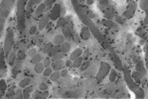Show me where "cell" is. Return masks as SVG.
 Instances as JSON below:
<instances>
[{
  "mask_svg": "<svg viewBox=\"0 0 148 99\" xmlns=\"http://www.w3.org/2000/svg\"><path fill=\"white\" fill-rule=\"evenodd\" d=\"M70 2H71V5L73 7L74 11H75V12H76V14L78 15L79 19L82 21V23L84 25L86 26L87 28H89V30L91 31L92 35L94 36V38L98 41V42L103 46V48L108 49V50L110 51L111 49H112L110 44L107 42V40L106 39L105 36H103L102 31L100 30L99 28L97 26V25L93 22V20L90 18L88 13L86 11V9L83 8L82 5H81L80 0H70Z\"/></svg>",
  "mask_w": 148,
  "mask_h": 99,
  "instance_id": "obj_1",
  "label": "cell"
},
{
  "mask_svg": "<svg viewBox=\"0 0 148 99\" xmlns=\"http://www.w3.org/2000/svg\"><path fill=\"white\" fill-rule=\"evenodd\" d=\"M131 70L129 69L128 66H124L123 67V79L125 81L126 86L128 87V89L134 94L136 98H144L145 97V94H144V91L143 88L140 87V85L137 83V82L134 80L132 77V75H131Z\"/></svg>",
  "mask_w": 148,
  "mask_h": 99,
  "instance_id": "obj_2",
  "label": "cell"
},
{
  "mask_svg": "<svg viewBox=\"0 0 148 99\" xmlns=\"http://www.w3.org/2000/svg\"><path fill=\"white\" fill-rule=\"evenodd\" d=\"M28 0H17L16 3V28L20 33L26 29V7Z\"/></svg>",
  "mask_w": 148,
  "mask_h": 99,
  "instance_id": "obj_3",
  "label": "cell"
},
{
  "mask_svg": "<svg viewBox=\"0 0 148 99\" xmlns=\"http://www.w3.org/2000/svg\"><path fill=\"white\" fill-rule=\"evenodd\" d=\"M15 0H1L0 4V36H3L4 33V26L9 15L14 6Z\"/></svg>",
  "mask_w": 148,
  "mask_h": 99,
  "instance_id": "obj_4",
  "label": "cell"
},
{
  "mask_svg": "<svg viewBox=\"0 0 148 99\" xmlns=\"http://www.w3.org/2000/svg\"><path fill=\"white\" fill-rule=\"evenodd\" d=\"M14 44V32L12 28H8L6 30L5 40H4V52L6 56H9L10 53L12 50V46Z\"/></svg>",
  "mask_w": 148,
  "mask_h": 99,
  "instance_id": "obj_5",
  "label": "cell"
},
{
  "mask_svg": "<svg viewBox=\"0 0 148 99\" xmlns=\"http://www.w3.org/2000/svg\"><path fill=\"white\" fill-rule=\"evenodd\" d=\"M110 70H111V66L108 62H106V61L101 62L98 73H97V75H96V81L98 82V83H101V82L109 75Z\"/></svg>",
  "mask_w": 148,
  "mask_h": 99,
  "instance_id": "obj_6",
  "label": "cell"
},
{
  "mask_svg": "<svg viewBox=\"0 0 148 99\" xmlns=\"http://www.w3.org/2000/svg\"><path fill=\"white\" fill-rule=\"evenodd\" d=\"M138 8V4L135 0H130V1L127 3L126 8L124 9V11L123 12V17L125 20H129L131 18H133L135 16V13Z\"/></svg>",
  "mask_w": 148,
  "mask_h": 99,
  "instance_id": "obj_7",
  "label": "cell"
},
{
  "mask_svg": "<svg viewBox=\"0 0 148 99\" xmlns=\"http://www.w3.org/2000/svg\"><path fill=\"white\" fill-rule=\"evenodd\" d=\"M135 68H136V71L139 73L140 75V78H143L146 77L147 75V68L145 64H144V62L140 57H135Z\"/></svg>",
  "mask_w": 148,
  "mask_h": 99,
  "instance_id": "obj_8",
  "label": "cell"
},
{
  "mask_svg": "<svg viewBox=\"0 0 148 99\" xmlns=\"http://www.w3.org/2000/svg\"><path fill=\"white\" fill-rule=\"evenodd\" d=\"M62 13V6L59 3H55L52 6L51 11L49 12V18L51 21H57L60 17H61Z\"/></svg>",
  "mask_w": 148,
  "mask_h": 99,
  "instance_id": "obj_9",
  "label": "cell"
},
{
  "mask_svg": "<svg viewBox=\"0 0 148 99\" xmlns=\"http://www.w3.org/2000/svg\"><path fill=\"white\" fill-rule=\"evenodd\" d=\"M42 3V0H28L26 7V14L28 15V18L31 17L32 13L34 11V7L38 6Z\"/></svg>",
  "mask_w": 148,
  "mask_h": 99,
  "instance_id": "obj_10",
  "label": "cell"
},
{
  "mask_svg": "<svg viewBox=\"0 0 148 99\" xmlns=\"http://www.w3.org/2000/svg\"><path fill=\"white\" fill-rule=\"evenodd\" d=\"M110 55H111V59H112V61L114 62V64H115L116 68H118V70L120 71H123V65L122 63V61H121V59L119 57V55L117 54V52L114 50V49L112 48L110 50Z\"/></svg>",
  "mask_w": 148,
  "mask_h": 99,
  "instance_id": "obj_11",
  "label": "cell"
},
{
  "mask_svg": "<svg viewBox=\"0 0 148 99\" xmlns=\"http://www.w3.org/2000/svg\"><path fill=\"white\" fill-rule=\"evenodd\" d=\"M92 36V33L91 31L89 30V28H87L86 26L84 25L81 28V31H80V37L82 38V40L84 41H88V40L91 38Z\"/></svg>",
  "mask_w": 148,
  "mask_h": 99,
  "instance_id": "obj_12",
  "label": "cell"
},
{
  "mask_svg": "<svg viewBox=\"0 0 148 99\" xmlns=\"http://www.w3.org/2000/svg\"><path fill=\"white\" fill-rule=\"evenodd\" d=\"M49 14H44L41 19L39 20V23H38V29L39 30H43L44 28H46L48 26L49 23Z\"/></svg>",
  "mask_w": 148,
  "mask_h": 99,
  "instance_id": "obj_13",
  "label": "cell"
},
{
  "mask_svg": "<svg viewBox=\"0 0 148 99\" xmlns=\"http://www.w3.org/2000/svg\"><path fill=\"white\" fill-rule=\"evenodd\" d=\"M140 9L145 13V17H144L143 23H144V25L148 26V0H140Z\"/></svg>",
  "mask_w": 148,
  "mask_h": 99,
  "instance_id": "obj_14",
  "label": "cell"
},
{
  "mask_svg": "<svg viewBox=\"0 0 148 99\" xmlns=\"http://www.w3.org/2000/svg\"><path fill=\"white\" fill-rule=\"evenodd\" d=\"M102 24L103 26H105L106 28L108 29H116L118 28V24L113 21V20H109V19H103L102 20Z\"/></svg>",
  "mask_w": 148,
  "mask_h": 99,
  "instance_id": "obj_15",
  "label": "cell"
},
{
  "mask_svg": "<svg viewBox=\"0 0 148 99\" xmlns=\"http://www.w3.org/2000/svg\"><path fill=\"white\" fill-rule=\"evenodd\" d=\"M101 11H102L103 16H105L106 19H109V20H113L115 18V14H114V12L112 11H110L108 8H106V7H103L101 6Z\"/></svg>",
  "mask_w": 148,
  "mask_h": 99,
  "instance_id": "obj_16",
  "label": "cell"
},
{
  "mask_svg": "<svg viewBox=\"0 0 148 99\" xmlns=\"http://www.w3.org/2000/svg\"><path fill=\"white\" fill-rule=\"evenodd\" d=\"M62 33H63V36L65 37L66 40H69V41H70V40L73 39V34H72V30L71 28H69V26H65L62 29Z\"/></svg>",
  "mask_w": 148,
  "mask_h": 99,
  "instance_id": "obj_17",
  "label": "cell"
},
{
  "mask_svg": "<svg viewBox=\"0 0 148 99\" xmlns=\"http://www.w3.org/2000/svg\"><path fill=\"white\" fill-rule=\"evenodd\" d=\"M65 65H66V62L63 59H58V61H55L52 63V69H54L55 71H60L64 68Z\"/></svg>",
  "mask_w": 148,
  "mask_h": 99,
  "instance_id": "obj_18",
  "label": "cell"
},
{
  "mask_svg": "<svg viewBox=\"0 0 148 99\" xmlns=\"http://www.w3.org/2000/svg\"><path fill=\"white\" fill-rule=\"evenodd\" d=\"M47 9V6L45 3H41V4H39L37 6V8L35 9V15L36 17H39V16H43L44 12L46 11Z\"/></svg>",
  "mask_w": 148,
  "mask_h": 99,
  "instance_id": "obj_19",
  "label": "cell"
},
{
  "mask_svg": "<svg viewBox=\"0 0 148 99\" xmlns=\"http://www.w3.org/2000/svg\"><path fill=\"white\" fill-rule=\"evenodd\" d=\"M4 56H6L5 52H4V49H3V47H1L0 48V68H1V72L6 71V68H7Z\"/></svg>",
  "mask_w": 148,
  "mask_h": 99,
  "instance_id": "obj_20",
  "label": "cell"
},
{
  "mask_svg": "<svg viewBox=\"0 0 148 99\" xmlns=\"http://www.w3.org/2000/svg\"><path fill=\"white\" fill-rule=\"evenodd\" d=\"M83 53H84V51H83L82 48H76L75 50H73L71 54H70L69 59H71V61H73L74 59H76L77 58L81 57V56L83 55Z\"/></svg>",
  "mask_w": 148,
  "mask_h": 99,
  "instance_id": "obj_21",
  "label": "cell"
},
{
  "mask_svg": "<svg viewBox=\"0 0 148 99\" xmlns=\"http://www.w3.org/2000/svg\"><path fill=\"white\" fill-rule=\"evenodd\" d=\"M33 86L32 85H29L27 86L26 88H24V90H23V98H31V94L33 92Z\"/></svg>",
  "mask_w": 148,
  "mask_h": 99,
  "instance_id": "obj_22",
  "label": "cell"
},
{
  "mask_svg": "<svg viewBox=\"0 0 148 99\" xmlns=\"http://www.w3.org/2000/svg\"><path fill=\"white\" fill-rule=\"evenodd\" d=\"M70 49H71V45H70V42H64L63 44L60 45V51L64 53V54L69 53L70 51Z\"/></svg>",
  "mask_w": 148,
  "mask_h": 99,
  "instance_id": "obj_23",
  "label": "cell"
},
{
  "mask_svg": "<svg viewBox=\"0 0 148 99\" xmlns=\"http://www.w3.org/2000/svg\"><path fill=\"white\" fill-rule=\"evenodd\" d=\"M32 81V78L31 77H25V78H23L22 80L19 82V84H18L19 88H22V89L26 88L27 86L31 85Z\"/></svg>",
  "mask_w": 148,
  "mask_h": 99,
  "instance_id": "obj_24",
  "label": "cell"
},
{
  "mask_svg": "<svg viewBox=\"0 0 148 99\" xmlns=\"http://www.w3.org/2000/svg\"><path fill=\"white\" fill-rule=\"evenodd\" d=\"M65 37L63 36V34H58L54 36V38H53V44H56V45H61L64 42H65Z\"/></svg>",
  "mask_w": 148,
  "mask_h": 99,
  "instance_id": "obj_25",
  "label": "cell"
},
{
  "mask_svg": "<svg viewBox=\"0 0 148 99\" xmlns=\"http://www.w3.org/2000/svg\"><path fill=\"white\" fill-rule=\"evenodd\" d=\"M118 77V73L116 71V69L114 68H111L110 70V73L108 75V79H109V82H111V83H113V82L116 81V79Z\"/></svg>",
  "mask_w": 148,
  "mask_h": 99,
  "instance_id": "obj_26",
  "label": "cell"
},
{
  "mask_svg": "<svg viewBox=\"0 0 148 99\" xmlns=\"http://www.w3.org/2000/svg\"><path fill=\"white\" fill-rule=\"evenodd\" d=\"M34 72L37 73V74H42V73L45 71V65H44V63L41 61V62H38V63L34 64Z\"/></svg>",
  "mask_w": 148,
  "mask_h": 99,
  "instance_id": "obj_27",
  "label": "cell"
},
{
  "mask_svg": "<svg viewBox=\"0 0 148 99\" xmlns=\"http://www.w3.org/2000/svg\"><path fill=\"white\" fill-rule=\"evenodd\" d=\"M49 95V92L48 91H41L40 90L39 92H37L34 94V95H33V97L34 98H47Z\"/></svg>",
  "mask_w": 148,
  "mask_h": 99,
  "instance_id": "obj_28",
  "label": "cell"
},
{
  "mask_svg": "<svg viewBox=\"0 0 148 99\" xmlns=\"http://www.w3.org/2000/svg\"><path fill=\"white\" fill-rule=\"evenodd\" d=\"M44 59L43 58V55L42 54H39V53H37L36 55H34L33 57L31 59V63L32 64H36L38 63V62H41Z\"/></svg>",
  "mask_w": 148,
  "mask_h": 99,
  "instance_id": "obj_29",
  "label": "cell"
},
{
  "mask_svg": "<svg viewBox=\"0 0 148 99\" xmlns=\"http://www.w3.org/2000/svg\"><path fill=\"white\" fill-rule=\"evenodd\" d=\"M16 57H17V53H15L13 51H12L11 53H10V55L8 56V63H9V65L12 66L13 64H14Z\"/></svg>",
  "mask_w": 148,
  "mask_h": 99,
  "instance_id": "obj_30",
  "label": "cell"
},
{
  "mask_svg": "<svg viewBox=\"0 0 148 99\" xmlns=\"http://www.w3.org/2000/svg\"><path fill=\"white\" fill-rule=\"evenodd\" d=\"M60 77H61V73H60V71L52 72V74L49 75V79L52 82H57L60 79Z\"/></svg>",
  "mask_w": 148,
  "mask_h": 99,
  "instance_id": "obj_31",
  "label": "cell"
},
{
  "mask_svg": "<svg viewBox=\"0 0 148 99\" xmlns=\"http://www.w3.org/2000/svg\"><path fill=\"white\" fill-rule=\"evenodd\" d=\"M61 51H60V45H54L53 46V48L51 49V50L49 51V57H50V58H52V57H54V56L56 55V54H58V53H60Z\"/></svg>",
  "mask_w": 148,
  "mask_h": 99,
  "instance_id": "obj_32",
  "label": "cell"
},
{
  "mask_svg": "<svg viewBox=\"0 0 148 99\" xmlns=\"http://www.w3.org/2000/svg\"><path fill=\"white\" fill-rule=\"evenodd\" d=\"M85 61L84 59V58L81 56V57H79V58H77L76 59H74V61H72V66L74 68H79L80 66H81V64L83 63V61Z\"/></svg>",
  "mask_w": 148,
  "mask_h": 99,
  "instance_id": "obj_33",
  "label": "cell"
},
{
  "mask_svg": "<svg viewBox=\"0 0 148 99\" xmlns=\"http://www.w3.org/2000/svg\"><path fill=\"white\" fill-rule=\"evenodd\" d=\"M89 65H90V61H88V59H85V61H83V63L81 64V66L79 67L80 71L85 72L86 70H87V68L89 67Z\"/></svg>",
  "mask_w": 148,
  "mask_h": 99,
  "instance_id": "obj_34",
  "label": "cell"
},
{
  "mask_svg": "<svg viewBox=\"0 0 148 99\" xmlns=\"http://www.w3.org/2000/svg\"><path fill=\"white\" fill-rule=\"evenodd\" d=\"M66 26V19L64 17H60L57 20V24L55 26V28H64Z\"/></svg>",
  "mask_w": 148,
  "mask_h": 99,
  "instance_id": "obj_35",
  "label": "cell"
},
{
  "mask_svg": "<svg viewBox=\"0 0 148 99\" xmlns=\"http://www.w3.org/2000/svg\"><path fill=\"white\" fill-rule=\"evenodd\" d=\"M131 75H132V77H133L134 80H135L139 85H140V80H142V78H140V75L139 73H138L137 71H133L132 73H131Z\"/></svg>",
  "mask_w": 148,
  "mask_h": 99,
  "instance_id": "obj_36",
  "label": "cell"
},
{
  "mask_svg": "<svg viewBox=\"0 0 148 99\" xmlns=\"http://www.w3.org/2000/svg\"><path fill=\"white\" fill-rule=\"evenodd\" d=\"M54 44H53V42H48V44H46V45L44 46V49H43V51H44V53L45 54H49V51L51 50V49L53 48V45Z\"/></svg>",
  "mask_w": 148,
  "mask_h": 99,
  "instance_id": "obj_37",
  "label": "cell"
},
{
  "mask_svg": "<svg viewBox=\"0 0 148 99\" xmlns=\"http://www.w3.org/2000/svg\"><path fill=\"white\" fill-rule=\"evenodd\" d=\"M7 91V83L5 81V79H1L0 81V92H1V95H3V94Z\"/></svg>",
  "mask_w": 148,
  "mask_h": 99,
  "instance_id": "obj_38",
  "label": "cell"
},
{
  "mask_svg": "<svg viewBox=\"0 0 148 99\" xmlns=\"http://www.w3.org/2000/svg\"><path fill=\"white\" fill-rule=\"evenodd\" d=\"M17 58H18L19 61H24V59H26V58H27V54L24 51L19 50L17 52Z\"/></svg>",
  "mask_w": 148,
  "mask_h": 99,
  "instance_id": "obj_39",
  "label": "cell"
},
{
  "mask_svg": "<svg viewBox=\"0 0 148 99\" xmlns=\"http://www.w3.org/2000/svg\"><path fill=\"white\" fill-rule=\"evenodd\" d=\"M20 69L19 68H17V67H13L12 69V77L13 78H15L16 77H17V75H19L20 74Z\"/></svg>",
  "mask_w": 148,
  "mask_h": 99,
  "instance_id": "obj_40",
  "label": "cell"
},
{
  "mask_svg": "<svg viewBox=\"0 0 148 99\" xmlns=\"http://www.w3.org/2000/svg\"><path fill=\"white\" fill-rule=\"evenodd\" d=\"M43 63L45 65V67H49L50 64H51V59H50V57H47L43 59Z\"/></svg>",
  "mask_w": 148,
  "mask_h": 99,
  "instance_id": "obj_41",
  "label": "cell"
},
{
  "mask_svg": "<svg viewBox=\"0 0 148 99\" xmlns=\"http://www.w3.org/2000/svg\"><path fill=\"white\" fill-rule=\"evenodd\" d=\"M97 1H98L100 6L106 7V8H108V7H109V1H108V0H97Z\"/></svg>",
  "mask_w": 148,
  "mask_h": 99,
  "instance_id": "obj_42",
  "label": "cell"
},
{
  "mask_svg": "<svg viewBox=\"0 0 148 99\" xmlns=\"http://www.w3.org/2000/svg\"><path fill=\"white\" fill-rule=\"evenodd\" d=\"M144 59H145V66L148 71V42L145 44V56H144Z\"/></svg>",
  "mask_w": 148,
  "mask_h": 99,
  "instance_id": "obj_43",
  "label": "cell"
},
{
  "mask_svg": "<svg viewBox=\"0 0 148 99\" xmlns=\"http://www.w3.org/2000/svg\"><path fill=\"white\" fill-rule=\"evenodd\" d=\"M43 74H44V75H45V77H49V75L52 74V68L47 67L45 69V71L43 72Z\"/></svg>",
  "mask_w": 148,
  "mask_h": 99,
  "instance_id": "obj_44",
  "label": "cell"
},
{
  "mask_svg": "<svg viewBox=\"0 0 148 99\" xmlns=\"http://www.w3.org/2000/svg\"><path fill=\"white\" fill-rule=\"evenodd\" d=\"M115 22L117 24H124V21H125V19H124L123 16L121 17V16H115Z\"/></svg>",
  "mask_w": 148,
  "mask_h": 99,
  "instance_id": "obj_45",
  "label": "cell"
},
{
  "mask_svg": "<svg viewBox=\"0 0 148 99\" xmlns=\"http://www.w3.org/2000/svg\"><path fill=\"white\" fill-rule=\"evenodd\" d=\"M64 56H65V54L64 53H62V52H60V53H58V54H56L54 57H52V59L53 61H58V59H63L64 58Z\"/></svg>",
  "mask_w": 148,
  "mask_h": 99,
  "instance_id": "obj_46",
  "label": "cell"
},
{
  "mask_svg": "<svg viewBox=\"0 0 148 99\" xmlns=\"http://www.w3.org/2000/svg\"><path fill=\"white\" fill-rule=\"evenodd\" d=\"M137 33L139 34V36H140V37H143V39H145V37H146V33L143 31V29L142 28H138Z\"/></svg>",
  "mask_w": 148,
  "mask_h": 99,
  "instance_id": "obj_47",
  "label": "cell"
},
{
  "mask_svg": "<svg viewBox=\"0 0 148 99\" xmlns=\"http://www.w3.org/2000/svg\"><path fill=\"white\" fill-rule=\"evenodd\" d=\"M49 89V86L47 85L45 82H41V83L39 84V90L41 91H48Z\"/></svg>",
  "mask_w": 148,
  "mask_h": 99,
  "instance_id": "obj_48",
  "label": "cell"
},
{
  "mask_svg": "<svg viewBox=\"0 0 148 99\" xmlns=\"http://www.w3.org/2000/svg\"><path fill=\"white\" fill-rule=\"evenodd\" d=\"M56 2V0H45V4L47 7H51L52 5H54Z\"/></svg>",
  "mask_w": 148,
  "mask_h": 99,
  "instance_id": "obj_49",
  "label": "cell"
},
{
  "mask_svg": "<svg viewBox=\"0 0 148 99\" xmlns=\"http://www.w3.org/2000/svg\"><path fill=\"white\" fill-rule=\"evenodd\" d=\"M36 54H37V50H36L35 48H32L31 50H29V52H28V55H29L31 58H32L33 56L36 55Z\"/></svg>",
  "mask_w": 148,
  "mask_h": 99,
  "instance_id": "obj_50",
  "label": "cell"
},
{
  "mask_svg": "<svg viewBox=\"0 0 148 99\" xmlns=\"http://www.w3.org/2000/svg\"><path fill=\"white\" fill-rule=\"evenodd\" d=\"M36 31H37V26H31V28H29V34H31V35L35 34Z\"/></svg>",
  "mask_w": 148,
  "mask_h": 99,
  "instance_id": "obj_51",
  "label": "cell"
},
{
  "mask_svg": "<svg viewBox=\"0 0 148 99\" xmlns=\"http://www.w3.org/2000/svg\"><path fill=\"white\" fill-rule=\"evenodd\" d=\"M60 73H61V77H66V75H69V71L66 70V69H62L61 71H60Z\"/></svg>",
  "mask_w": 148,
  "mask_h": 99,
  "instance_id": "obj_52",
  "label": "cell"
},
{
  "mask_svg": "<svg viewBox=\"0 0 148 99\" xmlns=\"http://www.w3.org/2000/svg\"><path fill=\"white\" fill-rule=\"evenodd\" d=\"M14 97H16V98H23V92L17 91V92H16V94H15Z\"/></svg>",
  "mask_w": 148,
  "mask_h": 99,
  "instance_id": "obj_53",
  "label": "cell"
},
{
  "mask_svg": "<svg viewBox=\"0 0 148 99\" xmlns=\"http://www.w3.org/2000/svg\"><path fill=\"white\" fill-rule=\"evenodd\" d=\"M66 66L72 65V61H71V59H69V61H66Z\"/></svg>",
  "mask_w": 148,
  "mask_h": 99,
  "instance_id": "obj_54",
  "label": "cell"
},
{
  "mask_svg": "<svg viewBox=\"0 0 148 99\" xmlns=\"http://www.w3.org/2000/svg\"><path fill=\"white\" fill-rule=\"evenodd\" d=\"M86 3H87V5L91 6L93 3H94V0H86Z\"/></svg>",
  "mask_w": 148,
  "mask_h": 99,
  "instance_id": "obj_55",
  "label": "cell"
}]
</instances>
